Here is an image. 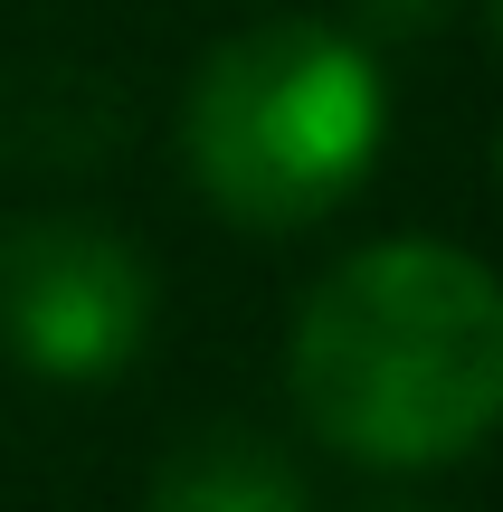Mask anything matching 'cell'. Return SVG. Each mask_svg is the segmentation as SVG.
<instances>
[{"mask_svg":"<svg viewBox=\"0 0 503 512\" xmlns=\"http://www.w3.org/2000/svg\"><path fill=\"white\" fill-rule=\"evenodd\" d=\"M285 389L333 456L456 465L503 427V275L447 238L352 247L285 332Z\"/></svg>","mask_w":503,"mask_h":512,"instance_id":"6da1fadb","label":"cell"},{"mask_svg":"<svg viewBox=\"0 0 503 512\" xmlns=\"http://www.w3.org/2000/svg\"><path fill=\"white\" fill-rule=\"evenodd\" d=\"M390 86L380 57L333 19H257L190 76L181 152L209 209L238 228H314L380 162Z\"/></svg>","mask_w":503,"mask_h":512,"instance_id":"7a4b0ae2","label":"cell"},{"mask_svg":"<svg viewBox=\"0 0 503 512\" xmlns=\"http://www.w3.org/2000/svg\"><path fill=\"white\" fill-rule=\"evenodd\" d=\"M152 266L114 228L86 219H29L0 238V351L29 380L105 389L143 361L152 342Z\"/></svg>","mask_w":503,"mask_h":512,"instance_id":"3957f363","label":"cell"},{"mask_svg":"<svg viewBox=\"0 0 503 512\" xmlns=\"http://www.w3.org/2000/svg\"><path fill=\"white\" fill-rule=\"evenodd\" d=\"M143 512H314L295 456L257 427H190L143 484Z\"/></svg>","mask_w":503,"mask_h":512,"instance_id":"277c9868","label":"cell"},{"mask_svg":"<svg viewBox=\"0 0 503 512\" xmlns=\"http://www.w3.org/2000/svg\"><path fill=\"white\" fill-rule=\"evenodd\" d=\"M494 38H503V0H494Z\"/></svg>","mask_w":503,"mask_h":512,"instance_id":"5b68a950","label":"cell"},{"mask_svg":"<svg viewBox=\"0 0 503 512\" xmlns=\"http://www.w3.org/2000/svg\"><path fill=\"white\" fill-rule=\"evenodd\" d=\"M494 171H503V143H494Z\"/></svg>","mask_w":503,"mask_h":512,"instance_id":"8992f818","label":"cell"}]
</instances>
